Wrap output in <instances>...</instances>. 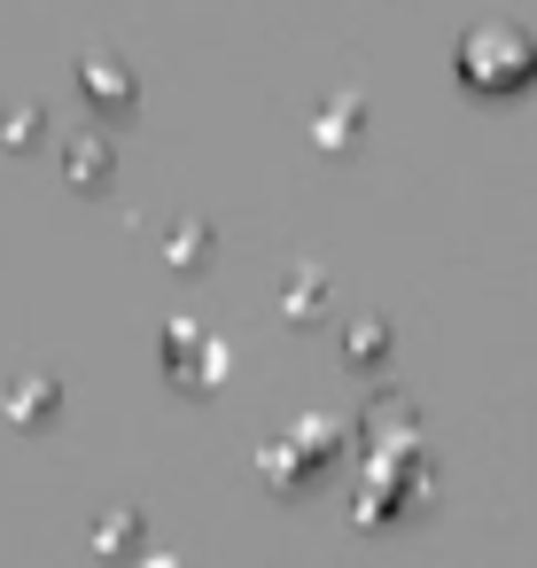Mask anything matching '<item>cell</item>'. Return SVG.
Returning a JSON list of instances; mask_svg holds the SVG:
<instances>
[{
	"mask_svg": "<svg viewBox=\"0 0 537 568\" xmlns=\"http://www.w3.org/2000/svg\"><path fill=\"white\" fill-rule=\"evenodd\" d=\"M467 71H475V79H506V87H514V79H529V40H521L514 24H490V32H475V40H467Z\"/></svg>",
	"mask_w": 537,
	"mask_h": 568,
	"instance_id": "1",
	"label": "cell"
}]
</instances>
